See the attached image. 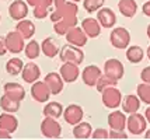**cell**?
<instances>
[{"label": "cell", "mask_w": 150, "mask_h": 140, "mask_svg": "<svg viewBox=\"0 0 150 140\" xmlns=\"http://www.w3.org/2000/svg\"><path fill=\"white\" fill-rule=\"evenodd\" d=\"M8 14L14 21L24 20L28 15V3L24 0H14L8 6Z\"/></svg>", "instance_id": "4fadbf2b"}, {"label": "cell", "mask_w": 150, "mask_h": 140, "mask_svg": "<svg viewBox=\"0 0 150 140\" xmlns=\"http://www.w3.org/2000/svg\"><path fill=\"white\" fill-rule=\"evenodd\" d=\"M0 21H1V14H0Z\"/></svg>", "instance_id": "c3c4849f"}, {"label": "cell", "mask_w": 150, "mask_h": 140, "mask_svg": "<svg viewBox=\"0 0 150 140\" xmlns=\"http://www.w3.org/2000/svg\"><path fill=\"white\" fill-rule=\"evenodd\" d=\"M108 126L110 129H114V130H125L126 129V115H125L124 111H118V109H114L110 115H108Z\"/></svg>", "instance_id": "e0dca14e"}, {"label": "cell", "mask_w": 150, "mask_h": 140, "mask_svg": "<svg viewBox=\"0 0 150 140\" xmlns=\"http://www.w3.org/2000/svg\"><path fill=\"white\" fill-rule=\"evenodd\" d=\"M44 81L46 83V86L49 87L52 95H58L63 91V87H65V80L62 79L60 73H56V72H52V73H48L45 76Z\"/></svg>", "instance_id": "5bb4252c"}, {"label": "cell", "mask_w": 150, "mask_h": 140, "mask_svg": "<svg viewBox=\"0 0 150 140\" xmlns=\"http://www.w3.org/2000/svg\"><path fill=\"white\" fill-rule=\"evenodd\" d=\"M118 84V80H114L112 77H110V76H107V74H101V77L98 79L97 81V86H96V88H97L98 93H103L104 90H107V88H110V87H114Z\"/></svg>", "instance_id": "d6a6232c"}, {"label": "cell", "mask_w": 150, "mask_h": 140, "mask_svg": "<svg viewBox=\"0 0 150 140\" xmlns=\"http://www.w3.org/2000/svg\"><path fill=\"white\" fill-rule=\"evenodd\" d=\"M110 139H128V133L125 130H110Z\"/></svg>", "instance_id": "8d00e7d4"}, {"label": "cell", "mask_w": 150, "mask_h": 140, "mask_svg": "<svg viewBox=\"0 0 150 140\" xmlns=\"http://www.w3.org/2000/svg\"><path fill=\"white\" fill-rule=\"evenodd\" d=\"M118 10L126 18H133L137 13L136 0H119L118 1Z\"/></svg>", "instance_id": "cb8c5ba5"}, {"label": "cell", "mask_w": 150, "mask_h": 140, "mask_svg": "<svg viewBox=\"0 0 150 140\" xmlns=\"http://www.w3.org/2000/svg\"><path fill=\"white\" fill-rule=\"evenodd\" d=\"M146 34H147V38L150 39V24L147 25V28H146Z\"/></svg>", "instance_id": "f6af8a7d"}, {"label": "cell", "mask_w": 150, "mask_h": 140, "mask_svg": "<svg viewBox=\"0 0 150 140\" xmlns=\"http://www.w3.org/2000/svg\"><path fill=\"white\" fill-rule=\"evenodd\" d=\"M63 111L65 108L62 107V104H59L56 101H52V102H46L44 109H42V113L44 116H51V118H60L63 116Z\"/></svg>", "instance_id": "4316f807"}, {"label": "cell", "mask_w": 150, "mask_h": 140, "mask_svg": "<svg viewBox=\"0 0 150 140\" xmlns=\"http://www.w3.org/2000/svg\"><path fill=\"white\" fill-rule=\"evenodd\" d=\"M59 73L62 76V79L65 80V83H74L80 76V69L76 63L63 62V65L59 69Z\"/></svg>", "instance_id": "7c38bea8"}, {"label": "cell", "mask_w": 150, "mask_h": 140, "mask_svg": "<svg viewBox=\"0 0 150 140\" xmlns=\"http://www.w3.org/2000/svg\"><path fill=\"white\" fill-rule=\"evenodd\" d=\"M70 28L72 27H70L65 20H59V21H56V23H53V31H55L56 35H60V37H62V35H66Z\"/></svg>", "instance_id": "e575fe53"}, {"label": "cell", "mask_w": 150, "mask_h": 140, "mask_svg": "<svg viewBox=\"0 0 150 140\" xmlns=\"http://www.w3.org/2000/svg\"><path fill=\"white\" fill-rule=\"evenodd\" d=\"M41 52H42L41 51V45L35 39L30 41L25 45V48H24V53H25V56L28 59H37Z\"/></svg>", "instance_id": "4dcf8cb0"}, {"label": "cell", "mask_w": 150, "mask_h": 140, "mask_svg": "<svg viewBox=\"0 0 150 140\" xmlns=\"http://www.w3.org/2000/svg\"><path fill=\"white\" fill-rule=\"evenodd\" d=\"M142 13H143L146 17H150V0H147L146 3H143V6H142Z\"/></svg>", "instance_id": "ab89813d"}, {"label": "cell", "mask_w": 150, "mask_h": 140, "mask_svg": "<svg viewBox=\"0 0 150 140\" xmlns=\"http://www.w3.org/2000/svg\"><path fill=\"white\" fill-rule=\"evenodd\" d=\"M3 91H4L7 97H10V98H13L16 101H20V102L25 98V88L18 83H14V81L6 83L3 86Z\"/></svg>", "instance_id": "ac0fdd59"}, {"label": "cell", "mask_w": 150, "mask_h": 140, "mask_svg": "<svg viewBox=\"0 0 150 140\" xmlns=\"http://www.w3.org/2000/svg\"><path fill=\"white\" fill-rule=\"evenodd\" d=\"M60 48L62 46H60L59 41L53 37H48L41 42V51L49 59H53L55 56H58L59 52H60Z\"/></svg>", "instance_id": "2e32d148"}, {"label": "cell", "mask_w": 150, "mask_h": 140, "mask_svg": "<svg viewBox=\"0 0 150 140\" xmlns=\"http://www.w3.org/2000/svg\"><path fill=\"white\" fill-rule=\"evenodd\" d=\"M41 133L46 139H59L62 136V126L56 118L45 116L41 122Z\"/></svg>", "instance_id": "277c9868"}, {"label": "cell", "mask_w": 150, "mask_h": 140, "mask_svg": "<svg viewBox=\"0 0 150 140\" xmlns=\"http://www.w3.org/2000/svg\"><path fill=\"white\" fill-rule=\"evenodd\" d=\"M59 59L62 62H70V63L81 65L84 60V52L81 51V48L74 46L72 44H66L60 48Z\"/></svg>", "instance_id": "6da1fadb"}, {"label": "cell", "mask_w": 150, "mask_h": 140, "mask_svg": "<svg viewBox=\"0 0 150 140\" xmlns=\"http://www.w3.org/2000/svg\"><path fill=\"white\" fill-rule=\"evenodd\" d=\"M122 98H124L122 93L119 88H117V86L110 87L101 93V101H103L104 107L108 109H117L122 104Z\"/></svg>", "instance_id": "5b68a950"}, {"label": "cell", "mask_w": 150, "mask_h": 140, "mask_svg": "<svg viewBox=\"0 0 150 140\" xmlns=\"http://www.w3.org/2000/svg\"><path fill=\"white\" fill-rule=\"evenodd\" d=\"M70 1H74V3H80V1H83V0H70Z\"/></svg>", "instance_id": "7dc6e473"}, {"label": "cell", "mask_w": 150, "mask_h": 140, "mask_svg": "<svg viewBox=\"0 0 150 140\" xmlns=\"http://www.w3.org/2000/svg\"><path fill=\"white\" fill-rule=\"evenodd\" d=\"M20 107H21V102L16 101L10 97H7L6 94H3L0 97V108L3 109V112H10V113H16L18 112Z\"/></svg>", "instance_id": "83f0119b"}, {"label": "cell", "mask_w": 150, "mask_h": 140, "mask_svg": "<svg viewBox=\"0 0 150 140\" xmlns=\"http://www.w3.org/2000/svg\"><path fill=\"white\" fill-rule=\"evenodd\" d=\"M104 74L112 77L114 80H121L125 74V67L122 65L121 60L115 59V58H111V59H107L104 63V69H103Z\"/></svg>", "instance_id": "ba28073f"}, {"label": "cell", "mask_w": 150, "mask_h": 140, "mask_svg": "<svg viewBox=\"0 0 150 140\" xmlns=\"http://www.w3.org/2000/svg\"><path fill=\"white\" fill-rule=\"evenodd\" d=\"M25 38L16 30V31H10L6 35V42H7V49L8 52L13 55H18L24 51L25 44H24Z\"/></svg>", "instance_id": "8992f818"}, {"label": "cell", "mask_w": 150, "mask_h": 140, "mask_svg": "<svg viewBox=\"0 0 150 140\" xmlns=\"http://www.w3.org/2000/svg\"><path fill=\"white\" fill-rule=\"evenodd\" d=\"M144 116H146V119H147V122L150 123V105L147 108H146V111H144Z\"/></svg>", "instance_id": "7bdbcfd3"}, {"label": "cell", "mask_w": 150, "mask_h": 140, "mask_svg": "<svg viewBox=\"0 0 150 140\" xmlns=\"http://www.w3.org/2000/svg\"><path fill=\"white\" fill-rule=\"evenodd\" d=\"M147 119L144 115H140L139 112L131 113L128 116V120H126V129L128 132L133 136H140L143 134L146 130H147Z\"/></svg>", "instance_id": "7a4b0ae2"}, {"label": "cell", "mask_w": 150, "mask_h": 140, "mask_svg": "<svg viewBox=\"0 0 150 140\" xmlns=\"http://www.w3.org/2000/svg\"><path fill=\"white\" fill-rule=\"evenodd\" d=\"M83 118H84V111L77 104H70L63 111V119H65L66 123H69L72 126L80 123L83 120Z\"/></svg>", "instance_id": "9c48e42d"}, {"label": "cell", "mask_w": 150, "mask_h": 140, "mask_svg": "<svg viewBox=\"0 0 150 140\" xmlns=\"http://www.w3.org/2000/svg\"><path fill=\"white\" fill-rule=\"evenodd\" d=\"M110 42L115 49H126L131 44V32L125 27L112 28L110 34Z\"/></svg>", "instance_id": "3957f363"}, {"label": "cell", "mask_w": 150, "mask_h": 140, "mask_svg": "<svg viewBox=\"0 0 150 140\" xmlns=\"http://www.w3.org/2000/svg\"><path fill=\"white\" fill-rule=\"evenodd\" d=\"M97 20L103 28H114L117 24V14L110 7H101L97 11Z\"/></svg>", "instance_id": "9a60e30c"}, {"label": "cell", "mask_w": 150, "mask_h": 140, "mask_svg": "<svg viewBox=\"0 0 150 140\" xmlns=\"http://www.w3.org/2000/svg\"><path fill=\"white\" fill-rule=\"evenodd\" d=\"M136 94L143 104L150 105V84L149 83H143V81H142L140 84H137Z\"/></svg>", "instance_id": "1f68e13d"}, {"label": "cell", "mask_w": 150, "mask_h": 140, "mask_svg": "<svg viewBox=\"0 0 150 140\" xmlns=\"http://www.w3.org/2000/svg\"><path fill=\"white\" fill-rule=\"evenodd\" d=\"M0 1H3V0H0Z\"/></svg>", "instance_id": "681fc988"}, {"label": "cell", "mask_w": 150, "mask_h": 140, "mask_svg": "<svg viewBox=\"0 0 150 140\" xmlns=\"http://www.w3.org/2000/svg\"><path fill=\"white\" fill-rule=\"evenodd\" d=\"M16 30L18 31L25 39H31L34 37V34H35V24H34L31 20H20L17 23V25H16Z\"/></svg>", "instance_id": "484cf974"}, {"label": "cell", "mask_w": 150, "mask_h": 140, "mask_svg": "<svg viewBox=\"0 0 150 140\" xmlns=\"http://www.w3.org/2000/svg\"><path fill=\"white\" fill-rule=\"evenodd\" d=\"M23 69H24V63L18 58H11V59L7 60V63H6L7 74H10V76H18V74H21Z\"/></svg>", "instance_id": "f546056e"}, {"label": "cell", "mask_w": 150, "mask_h": 140, "mask_svg": "<svg viewBox=\"0 0 150 140\" xmlns=\"http://www.w3.org/2000/svg\"><path fill=\"white\" fill-rule=\"evenodd\" d=\"M146 56H147V59L150 60V45H149V48H147V51H146Z\"/></svg>", "instance_id": "bcb514c9"}, {"label": "cell", "mask_w": 150, "mask_h": 140, "mask_svg": "<svg viewBox=\"0 0 150 140\" xmlns=\"http://www.w3.org/2000/svg\"><path fill=\"white\" fill-rule=\"evenodd\" d=\"M66 37V41L67 44H72L74 46H79V48H83L87 44V39H88V35L84 32V30L81 27H72L67 34L65 35Z\"/></svg>", "instance_id": "30bf717a"}, {"label": "cell", "mask_w": 150, "mask_h": 140, "mask_svg": "<svg viewBox=\"0 0 150 140\" xmlns=\"http://www.w3.org/2000/svg\"><path fill=\"white\" fill-rule=\"evenodd\" d=\"M27 3H28V6H37V4H38L39 1H41V0H25Z\"/></svg>", "instance_id": "b9f144b4"}, {"label": "cell", "mask_w": 150, "mask_h": 140, "mask_svg": "<svg viewBox=\"0 0 150 140\" xmlns=\"http://www.w3.org/2000/svg\"><path fill=\"white\" fill-rule=\"evenodd\" d=\"M93 127L88 122H80L73 126V137L74 139H91Z\"/></svg>", "instance_id": "d4e9b609"}, {"label": "cell", "mask_w": 150, "mask_h": 140, "mask_svg": "<svg viewBox=\"0 0 150 140\" xmlns=\"http://www.w3.org/2000/svg\"><path fill=\"white\" fill-rule=\"evenodd\" d=\"M0 129H4L13 134L18 129V119L10 112L0 113Z\"/></svg>", "instance_id": "603a6c76"}, {"label": "cell", "mask_w": 150, "mask_h": 140, "mask_svg": "<svg viewBox=\"0 0 150 140\" xmlns=\"http://www.w3.org/2000/svg\"><path fill=\"white\" fill-rule=\"evenodd\" d=\"M103 70L96 65H88L84 67V70L81 72V80L87 87H96L97 86L98 79L101 77Z\"/></svg>", "instance_id": "8fae6325"}, {"label": "cell", "mask_w": 150, "mask_h": 140, "mask_svg": "<svg viewBox=\"0 0 150 140\" xmlns=\"http://www.w3.org/2000/svg\"><path fill=\"white\" fill-rule=\"evenodd\" d=\"M30 93H31L33 100L39 102V104H46L49 101V98H51V94H52L45 81H38V80L33 83Z\"/></svg>", "instance_id": "52a82bcc"}, {"label": "cell", "mask_w": 150, "mask_h": 140, "mask_svg": "<svg viewBox=\"0 0 150 140\" xmlns=\"http://www.w3.org/2000/svg\"><path fill=\"white\" fill-rule=\"evenodd\" d=\"M105 0H83V7L87 13H96L101 7H104Z\"/></svg>", "instance_id": "836d02e7"}, {"label": "cell", "mask_w": 150, "mask_h": 140, "mask_svg": "<svg viewBox=\"0 0 150 140\" xmlns=\"http://www.w3.org/2000/svg\"><path fill=\"white\" fill-rule=\"evenodd\" d=\"M140 104H142V101L137 97V94L136 95L135 94H128V95H125L122 98L121 107H122V111L125 113L131 115V113H135L140 109Z\"/></svg>", "instance_id": "44dd1931"}, {"label": "cell", "mask_w": 150, "mask_h": 140, "mask_svg": "<svg viewBox=\"0 0 150 140\" xmlns=\"http://www.w3.org/2000/svg\"><path fill=\"white\" fill-rule=\"evenodd\" d=\"M144 139L150 140V129H147V130H146V132H144Z\"/></svg>", "instance_id": "ee69618b"}, {"label": "cell", "mask_w": 150, "mask_h": 140, "mask_svg": "<svg viewBox=\"0 0 150 140\" xmlns=\"http://www.w3.org/2000/svg\"><path fill=\"white\" fill-rule=\"evenodd\" d=\"M81 28L84 30V32L88 35V38H97L98 35L101 34V24L97 18L93 17H87L81 21Z\"/></svg>", "instance_id": "7402d4cb"}, {"label": "cell", "mask_w": 150, "mask_h": 140, "mask_svg": "<svg viewBox=\"0 0 150 140\" xmlns=\"http://www.w3.org/2000/svg\"><path fill=\"white\" fill-rule=\"evenodd\" d=\"M0 139H11V133L4 129H0Z\"/></svg>", "instance_id": "60d3db41"}, {"label": "cell", "mask_w": 150, "mask_h": 140, "mask_svg": "<svg viewBox=\"0 0 150 140\" xmlns=\"http://www.w3.org/2000/svg\"><path fill=\"white\" fill-rule=\"evenodd\" d=\"M91 139H110V132L104 127H97L96 130H93Z\"/></svg>", "instance_id": "d590c367"}, {"label": "cell", "mask_w": 150, "mask_h": 140, "mask_svg": "<svg viewBox=\"0 0 150 140\" xmlns=\"http://www.w3.org/2000/svg\"><path fill=\"white\" fill-rule=\"evenodd\" d=\"M21 77H23V80L25 81V83L33 84L37 80H39V77H41V69H39V66L37 63L28 62V63L24 65V69L21 72Z\"/></svg>", "instance_id": "d6986e66"}, {"label": "cell", "mask_w": 150, "mask_h": 140, "mask_svg": "<svg viewBox=\"0 0 150 140\" xmlns=\"http://www.w3.org/2000/svg\"><path fill=\"white\" fill-rule=\"evenodd\" d=\"M140 79H142L143 83H149L150 84V66H146L140 72Z\"/></svg>", "instance_id": "74e56055"}, {"label": "cell", "mask_w": 150, "mask_h": 140, "mask_svg": "<svg viewBox=\"0 0 150 140\" xmlns=\"http://www.w3.org/2000/svg\"><path fill=\"white\" fill-rule=\"evenodd\" d=\"M126 59L131 62L132 65H137L140 63L144 58V51L137 45H132V46L126 48Z\"/></svg>", "instance_id": "f1b7e54d"}, {"label": "cell", "mask_w": 150, "mask_h": 140, "mask_svg": "<svg viewBox=\"0 0 150 140\" xmlns=\"http://www.w3.org/2000/svg\"><path fill=\"white\" fill-rule=\"evenodd\" d=\"M6 52H8V49H7L6 37H4V35H0V56H4Z\"/></svg>", "instance_id": "f35d334b"}, {"label": "cell", "mask_w": 150, "mask_h": 140, "mask_svg": "<svg viewBox=\"0 0 150 140\" xmlns=\"http://www.w3.org/2000/svg\"><path fill=\"white\" fill-rule=\"evenodd\" d=\"M53 10H55L53 0H41L37 6H34L33 14L37 20H44V18L51 15Z\"/></svg>", "instance_id": "ffe728a7"}]
</instances>
